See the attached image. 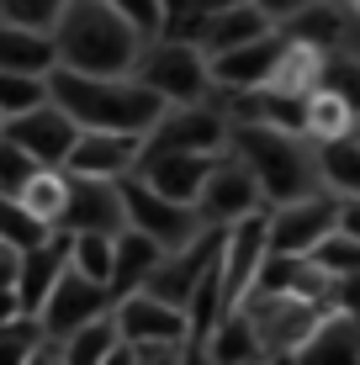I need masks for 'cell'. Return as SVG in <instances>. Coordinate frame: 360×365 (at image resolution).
<instances>
[{"label": "cell", "instance_id": "obj_28", "mask_svg": "<svg viewBox=\"0 0 360 365\" xmlns=\"http://www.w3.org/2000/svg\"><path fill=\"white\" fill-rule=\"evenodd\" d=\"M117 318L111 312H101V318H91V323H80L69 339H64V365H106L111 360V349H117Z\"/></svg>", "mask_w": 360, "mask_h": 365}, {"label": "cell", "instance_id": "obj_30", "mask_svg": "<svg viewBox=\"0 0 360 365\" xmlns=\"http://www.w3.org/2000/svg\"><path fill=\"white\" fill-rule=\"evenodd\" d=\"M43 318L37 312H21V318L0 323V365H32L37 349H43Z\"/></svg>", "mask_w": 360, "mask_h": 365}, {"label": "cell", "instance_id": "obj_12", "mask_svg": "<svg viewBox=\"0 0 360 365\" xmlns=\"http://www.w3.org/2000/svg\"><path fill=\"white\" fill-rule=\"evenodd\" d=\"M122 180V175H117ZM106 175H69V201H64V233L96 228V233H122L128 228V207H122V185Z\"/></svg>", "mask_w": 360, "mask_h": 365}, {"label": "cell", "instance_id": "obj_21", "mask_svg": "<svg viewBox=\"0 0 360 365\" xmlns=\"http://www.w3.org/2000/svg\"><path fill=\"white\" fill-rule=\"evenodd\" d=\"M202 355L212 365H254V360H265V344H259V334H254V318L244 307H222V318L212 323Z\"/></svg>", "mask_w": 360, "mask_h": 365}, {"label": "cell", "instance_id": "obj_36", "mask_svg": "<svg viewBox=\"0 0 360 365\" xmlns=\"http://www.w3.org/2000/svg\"><path fill=\"white\" fill-rule=\"evenodd\" d=\"M64 6H69V0H0V16L53 32V21H58V11H64Z\"/></svg>", "mask_w": 360, "mask_h": 365}, {"label": "cell", "instance_id": "obj_43", "mask_svg": "<svg viewBox=\"0 0 360 365\" xmlns=\"http://www.w3.org/2000/svg\"><path fill=\"white\" fill-rule=\"evenodd\" d=\"M344 6H350V11H355V16H360V0H344Z\"/></svg>", "mask_w": 360, "mask_h": 365}, {"label": "cell", "instance_id": "obj_32", "mask_svg": "<svg viewBox=\"0 0 360 365\" xmlns=\"http://www.w3.org/2000/svg\"><path fill=\"white\" fill-rule=\"evenodd\" d=\"M43 101H48V80H43V74L0 69V117H21V111L43 106Z\"/></svg>", "mask_w": 360, "mask_h": 365}, {"label": "cell", "instance_id": "obj_39", "mask_svg": "<svg viewBox=\"0 0 360 365\" xmlns=\"http://www.w3.org/2000/svg\"><path fill=\"white\" fill-rule=\"evenodd\" d=\"M254 6L265 11V16L276 21V27H287V21H292V16H302V11L313 6V0H254Z\"/></svg>", "mask_w": 360, "mask_h": 365}, {"label": "cell", "instance_id": "obj_8", "mask_svg": "<svg viewBox=\"0 0 360 365\" xmlns=\"http://www.w3.org/2000/svg\"><path fill=\"white\" fill-rule=\"evenodd\" d=\"M117 307V292H111L106 281H91V275H80V270H64L53 281V292H48V302H43V334L53 339V344H64V339L80 329V323H91V318H101V312H111Z\"/></svg>", "mask_w": 360, "mask_h": 365}, {"label": "cell", "instance_id": "obj_16", "mask_svg": "<svg viewBox=\"0 0 360 365\" xmlns=\"http://www.w3.org/2000/svg\"><path fill=\"white\" fill-rule=\"evenodd\" d=\"M138 154H143V133H96V128H80L64 170L69 175H106V180H117V175H128L133 165H138Z\"/></svg>", "mask_w": 360, "mask_h": 365}, {"label": "cell", "instance_id": "obj_20", "mask_svg": "<svg viewBox=\"0 0 360 365\" xmlns=\"http://www.w3.org/2000/svg\"><path fill=\"white\" fill-rule=\"evenodd\" d=\"M58 64V48H53V32L43 27H27V21H6L0 16V69H16V74H53Z\"/></svg>", "mask_w": 360, "mask_h": 365}, {"label": "cell", "instance_id": "obj_19", "mask_svg": "<svg viewBox=\"0 0 360 365\" xmlns=\"http://www.w3.org/2000/svg\"><path fill=\"white\" fill-rule=\"evenodd\" d=\"M297 365H360V323L329 307L324 318L307 329V339L292 349Z\"/></svg>", "mask_w": 360, "mask_h": 365}, {"label": "cell", "instance_id": "obj_7", "mask_svg": "<svg viewBox=\"0 0 360 365\" xmlns=\"http://www.w3.org/2000/svg\"><path fill=\"white\" fill-rule=\"evenodd\" d=\"M222 148H228V117L207 111L202 101L165 111V117L143 133V154H222Z\"/></svg>", "mask_w": 360, "mask_h": 365}, {"label": "cell", "instance_id": "obj_15", "mask_svg": "<svg viewBox=\"0 0 360 365\" xmlns=\"http://www.w3.org/2000/svg\"><path fill=\"white\" fill-rule=\"evenodd\" d=\"M281 48H287V32L270 27L265 37H254V43H244V48L212 53V58H207V74H212V85H222V91H254V85L270 80Z\"/></svg>", "mask_w": 360, "mask_h": 365}, {"label": "cell", "instance_id": "obj_29", "mask_svg": "<svg viewBox=\"0 0 360 365\" xmlns=\"http://www.w3.org/2000/svg\"><path fill=\"white\" fill-rule=\"evenodd\" d=\"M69 265L80 275H91V281L111 286V270H117V233H96V228L69 233Z\"/></svg>", "mask_w": 360, "mask_h": 365}, {"label": "cell", "instance_id": "obj_37", "mask_svg": "<svg viewBox=\"0 0 360 365\" xmlns=\"http://www.w3.org/2000/svg\"><path fill=\"white\" fill-rule=\"evenodd\" d=\"M106 6H117L143 37H159V27H165V6L159 0H106Z\"/></svg>", "mask_w": 360, "mask_h": 365}, {"label": "cell", "instance_id": "obj_14", "mask_svg": "<svg viewBox=\"0 0 360 365\" xmlns=\"http://www.w3.org/2000/svg\"><path fill=\"white\" fill-rule=\"evenodd\" d=\"M6 138H16L37 165H64L74 138H80V122H74L58 101H43V106L21 111V117H6Z\"/></svg>", "mask_w": 360, "mask_h": 365}, {"label": "cell", "instance_id": "obj_5", "mask_svg": "<svg viewBox=\"0 0 360 365\" xmlns=\"http://www.w3.org/2000/svg\"><path fill=\"white\" fill-rule=\"evenodd\" d=\"M117 185H122V207H128V222H133V228H143L148 238H159V249H165V255H170V249H180V244H191V238L207 228L202 212H196L191 201H170V196H159L154 185H143L133 170L122 175Z\"/></svg>", "mask_w": 360, "mask_h": 365}, {"label": "cell", "instance_id": "obj_1", "mask_svg": "<svg viewBox=\"0 0 360 365\" xmlns=\"http://www.w3.org/2000/svg\"><path fill=\"white\" fill-rule=\"evenodd\" d=\"M48 101H58L80 128L96 133H148L170 111V101L148 91L138 74H80L64 64L48 74Z\"/></svg>", "mask_w": 360, "mask_h": 365}, {"label": "cell", "instance_id": "obj_3", "mask_svg": "<svg viewBox=\"0 0 360 365\" xmlns=\"http://www.w3.org/2000/svg\"><path fill=\"white\" fill-rule=\"evenodd\" d=\"M228 143L239 148V159L254 170L265 207H281V201H297V196L313 191L318 159H307L302 133L265 128V122H233V128H228Z\"/></svg>", "mask_w": 360, "mask_h": 365}, {"label": "cell", "instance_id": "obj_41", "mask_svg": "<svg viewBox=\"0 0 360 365\" xmlns=\"http://www.w3.org/2000/svg\"><path fill=\"white\" fill-rule=\"evenodd\" d=\"M339 228L350 238H360V196H344L339 201Z\"/></svg>", "mask_w": 360, "mask_h": 365}, {"label": "cell", "instance_id": "obj_45", "mask_svg": "<svg viewBox=\"0 0 360 365\" xmlns=\"http://www.w3.org/2000/svg\"><path fill=\"white\" fill-rule=\"evenodd\" d=\"M0 133H6V117H0Z\"/></svg>", "mask_w": 360, "mask_h": 365}, {"label": "cell", "instance_id": "obj_23", "mask_svg": "<svg viewBox=\"0 0 360 365\" xmlns=\"http://www.w3.org/2000/svg\"><path fill=\"white\" fill-rule=\"evenodd\" d=\"M287 32V27H281ZM324 58H329V48L324 43H307V37H297L287 32V48H281V58H276V69H270V91H287V96H307L318 85V74H324Z\"/></svg>", "mask_w": 360, "mask_h": 365}, {"label": "cell", "instance_id": "obj_9", "mask_svg": "<svg viewBox=\"0 0 360 365\" xmlns=\"http://www.w3.org/2000/svg\"><path fill=\"white\" fill-rule=\"evenodd\" d=\"M265 217H270V249H281V255H313V249L339 228V201L307 191L297 201L270 207Z\"/></svg>", "mask_w": 360, "mask_h": 365}, {"label": "cell", "instance_id": "obj_44", "mask_svg": "<svg viewBox=\"0 0 360 365\" xmlns=\"http://www.w3.org/2000/svg\"><path fill=\"white\" fill-rule=\"evenodd\" d=\"M324 6H344V0H324Z\"/></svg>", "mask_w": 360, "mask_h": 365}, {"label": "cell", "instance_id": "obj_40", "mask_svg": "<svg viewBox=\"0 0 360 365\" xmlns=\"http://www.w3.org/2000/svg\"><path fill=\"white\" fill-rule=\"evenodd\" d=\"M16 270H21V249L0 244V286H16Z\"/></svg>", "mask_w": 360, "mask_h": 365}, {"label": "cell", "instance_id": "obj_31", "mask_svg": "<svg viewBox=\"0 0 360 365\" xmlns=\"http://www.w3.org/2000/svg\"><path fill=\"white\" fill-rule=\"evenodd\" d=\"M53 233L43 217H32L27 207H21L16 196H6L0 191V244H11V249H32V244H43V238Z\"/></svg>", "mask_w": 360, "mask_h": 365}, {"label": "cell", "instance_id": "obj_24", "mask_svg": "<svg viewBox=\"0 0 360 365\" xmlns=\"http://www.w3.org/2000/svg\"><path fill=\"white\" fill-rule=\"evenodd\" d=\"M165 259V249H159V238H148L143 228H122L117 233V270H111V292H117V302L128 297V292H138L143 286V275Z\"/></svg>", "mask_w": 360, "mask_h": 365}, {"label": "cell", "instance_id": "obj_25", "mask_svg": "<svg viewBox=\"0 0 360 365\" xmlns=\"http://www.w3.org/2000/svg\"><path fill=\"white\" fill-rule=\"evenodd\" d=\"M355 106L350 101H339L334 91H324V85H313V91L302 96V133L313 138V143H329V138H344L355 133Z\"/></svg>", "mask_w": 360, "mask_h": 365}, {"label": "cell", "instance_id": "obj_38", "mask_svg": "<svg viewBox=\"0 0 360 365\" xmlns=\"http://www.w3.org/2000/svg\"><path fill=\"white\" fill-rule=\"evenodd\" d=\"M329 307H339L344 318H355V323H360V270H350V275H339V281H334Z\"/></svg>", "mask_w": 360, "mask_h": 365}, {"label": "cell", "instance_id": "obj_13", "mask_svg": "<svg viewBox=\"0 0 360 365\" xmlns=\"http://www.w3.org/2000/svg\"><path fill=\"white\" fill-rule=\"evenodd\" d=\"M265 249H270V217L265 212H250V217L228 222V233H222V302L228 307H239L244 292L254 286V270L265 259Z\"/></svg>", "mask_w": 360, "mask_h": 365}, {"label": "cell", "instance_id": "obj_33", "mask_svg": "<svg viewBox=\"0 0 360 365\" xmlns=\"http://www.w3.org/2000/svg\"><path fill=\"white\" fill-rule=\"evenodd\" d=\"M307 259H313V265L324 270V275H334V281H339V275L360 270V238H350L344 228H334V233L324 238V244H318L313 255H307Z\"/></svg>", "mask_w": 360, "mask_h": 365}, {"label": "cell", "instance_id": "obj_10", "mask_svg": "<svg viewBox=\"0 0 360 365\" xmlns=\"http://www.w3.org/2000/svg\"><path fill=\"white\" fill-rule=\"evenodd\" d=\"M259 207H265V196H259V180H254V170L244 165V159H217V165L207 170L202 196H196L202 222L228 228V222L250 217V212H259Z\"/></svg>", "mask_w": 360, "mask_h": 365}, {"label": "cell", "instance_id": "obj_22", "mask_svg": "<svg viewBox=\"0 0 360 365\" xmlns=\"http://www.w3.org/2000/svg\"><path fill=\"white\" fill-rule=\"evenodd\" d=\"M276 21L265 16V11L254 6V0H233V6H222L212 21H207V32H202V53L212 58V53H228V48H244V43H254V37H265Z\"/></svg>", "mask_w": 360, "mask_h": 365}, {"label": "cell", "instance_id": "obj_18", "mask_svg": "<svg viewBox=\"0 0 360 365\" xmlns=\"http://www.w3.org/2000/svg\"><path fill=\"white\" fill-rule=\"evenodd\" d=\"M69 270V233L53 228L43 238V244L21 249V270H16V297H21V312H43L48 292H53V281Z\"/></svg>", "mask_w": 360, "mask_h": 365}, {"label": "cell", "instance_id": "obj_34", "mask_svg": "<svg viewBox=\"0 0 360 365\" xmlns=\"http://www.w3.org/2000/svg\"><path fill=\"white\" fill-rule=\"evenodd\" d=\"M318 85H324V91H334L339 101H350L355 117H360V58L329 53V58H324V74H318Z\"/></svg>", "mask_w": 360, "mask_h": 365}, {"label": "cell", "instance_id": "obj_17", "mask_svg": "<svg viewBox=\"0 0 360 365\" xmlns=\"http://www.w3.org/2000/svg\"><path fill=\"white\" fill-rule=\"evenodd\" d=\"M212 165H217V154H143L138 165H133V175H138L143 185H154L159 196L191 201V207H196L202 180H207V170H212Z\"/></svg>", "mask_w": 360, "mask_h": 365}, {"label": "cell", "instance_id": "obj_27", "mask_svg": "<svg viewBox=\"0 0 360 365\" xmlns=\"http://www.w3.org/2000/svg\"><path fill=\"white\" fill-rule=\"evenodd\" d=\"M318 175L329 180V191L360 196V138L344 133V138H329V143H318Z\"/></svg>", "mask_w": 360, "mask_h": 365}, {"label": "cell", "instance_id": "obj_4", "mask_svg": "<svg viewBox=\"0 0 360 365\" xmlns=\"http://www.w3.org/2000/svg\"><path fill=\"white\" fill-rule=\"evenodd\" d=\"M138 80L148 91H159L170 106H191V101L207 96L212 74H207V53L196 43H180V37H154V48H143L138 58Z\"/></svg>", "mask_w": 360, "mask_h": 365}, {"label": "cell", "instance_id": "obj_42", "mask_svg": "<svg viewBox=\"0 0 360 365\" xmlns=\"http://www.w3.org/2000/svg\"><path fill=\"white\" fill-rule=\"evenodd\" d=\"M11 318H21V297H16V286H0V323H11Z\"/></svg>", "mask_w": 360, "mask_h": 365}, {"label": "cell", "instance_id": "obj_26", "mask_svg": "<svg viewBox=\"0 0 360 365\" xmlns=\"http://www.w3.org/2000/svg\"><path fill=\"white\" fill-rule=\"evenodd\" d=\"M16 201L32 212V217H43L48 228H58V222H64V201H69V170L64 165H43L16 191Z\"/></svg>", "mask_w": 360, "mask_h": 365}, {"label": "cell", "instance_id": "obj_6", "mask_svg": "<svg viewBox=\"0 0 360 365\" xmlns=\"http://www.w3.org/2000/svg\"><path fill=\"white\" fill-rule=\"evenodd\" d=\"M239 307L254 318V334H259V344H265V355H287V360L307 339V329L329 312L324 302H307L297 292H250Z\"/></svg>", "mask_w": 360, "mask_h": 365}, {"label": "cell", "instance_id": "obj_11", "mask_svg": "<svg viewBox=\"0 0 360 365\" xmlns=\"http://www.w3.org/2000/svg\"><path fill=\"white\" fill-rule=\"evenodd\" d=\"M111 318H117L122 344H185V307L143 292V286L122 297L111 307Z\"/></svg>", "mask_w": 360, "mask_h": 365}, {"label": "cell", "instance_id": "obj_35", "mask_svg": "<svg viewBox=\"0 0 360 365\" xmlns=\"http://www.w3.org/2000/svg\"><path fill=\"white\" fill-rule=\"evenodd\" d=\"M37 170H43V165H37L27 148H21L16 138H6V133H0V191H6V196H16V191L32 180Z\"/></svg>", "mask_w": 360, "mask_h": 365}, {"label": "cell", "instance_id": "obj_46", "mask_svg": "<svg viewBox=\"0 0 360 365\" xmlns=\"http://www.w3.org/2000/svg\"><path fill=\"white\" fill-rule=\"evenodd\" d=\"M355 138H360V133H355Z\"/></svg>", "mask_w": 360, "mask_h": 365}, {"label": "cell", "instance_id": "obj_2", "mask_svg": "<svg viewBox=\"0 0 360 365\" xmlns=\"http://www.w3.org/2000/svg\"><path fill=\"white\" fill-rule=\"evenodd\" d=\"M148 37L106 0H69L53 21L58 64L80 74H133Z\"/></svg>", "mask_w": 360, "mask_h": 365}]
</instances>
